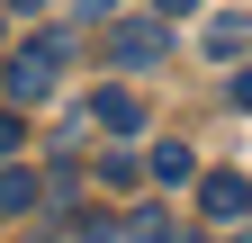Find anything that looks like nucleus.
I'll use <instances>...</instances> for the list:
<instances>
[{"label":"nucleus","mask_w":252,"mask_h":243,"mask_svg":"<svg viewBox=\"0 0 252 243\" xmlns=\"http://www.w3.org/2000/svg\"><path fill=\"white\" fill-rule=\"evenodd\" d=\"M72 72V36H63V27H45V36H27L18 54H9V108H36V99H54V81Z\"/></svg>","instance_id":"obj_1"},{"label":"nucleus","mask_w":252,"mask_h":243,"mask_svg":"<svg viewBox=\"0 0 252 243\" xmlns=\"http://www.w3.org/2000/svg\"><path fill=\"white\" fill-rule=\"evenodd\" d=\"M162 54H171V18H108V63L153 72Z\"/></svg>","instance_id":"obj_2"},{"label":"nucleus","mask_w":252,"mask_h":243,"mask_svg":"<svg viewBox=\"0 0 252 243\" xmlns=\"http://www.w3.org/2000/svg\"><path fill=\"white\" fill-rule=\"evenodd\" d=\"M198 216L243 225V216H252V180H243V171H198Z\"/></svg>","instance_id":"obj_3"},{"label":"nucleus","mask_w":252,"mask_h":243,"mask_svg":"<svg viewBox=\"0 0 252 243\" xmlns=\"http://www.w3.org/2000/svg\"><path fill=\"white\" fill-rule=\"evenodd\" d=\"M45 198H54V189H45L36 171H18V162H0V216H36Z\"/></svg>","instance_id":"obj_4"},{"label":"nucleus","mask_w":252,"mask_h":243,"mask_svg":"<svg viewBox=\"0 0 252 243\" xmlns=\"http://www.w3.org/2000/svg\"><path fill=\"white\" fill-rule=\"evenodd\" d=\"M198 45H207V54H216V63H234V54H243V45H252V18H243V9H216V18H207V27H198Z\"/></svg>","instance_id":"obj_5"},{"label":"nucleus","mask_w":252,"mask_h":243,"mask_svg":"<svg viewBox=\"0 0 252 243\" xmlns=\"http://www.w3.org/2000/svg\"><path fill=\"white\" fill-rule=\"evenodd\" d=\"M90 126L135 135V126H144V99H135V90H99V99H90Z\"/></svg>","instance_id":"obj_6"},{"label":"nucleus","mask_w":252,"mask_h":243,"mask_svg":"<svg viewBox=\"0 0 252 243\" xmlns=\"http://www.w3.org/2000/svg\"><path fill=\"white\" fill-rule=\"evenodd\" d=\"M144 171L162 180V189H180V180H198V153H189V144H153V153H144Z\"/></svg>","instance_id":"obj_7"},{"label":"nucleus","mask_w":252,"mask_h":243,"mask_svg":"<svg viewBox=\"0 0 252 243\" xmlns=\"http://www.w3.org/2000/svg\"><path fill=\"white\" fill-rule=\"evenodd\" d=\"M135 243H198V234L171 225V216H135Z\"/></svg>","instance_id":"obj_8"},{"label":"nucleus","mask_w":252,"mask_h":243,"mask_svg":"<svg viewBox=\"0 0 252 243\" xmlns=\"http://www.w3.org/2000/svg\"><path fill=\"white\" fill-rule=\"evenodd\" d=\"M18 144H27V126H18V108H0V162H18Z\"/></svg>","instance_id":"obj_9"},{"label":"nucleus","mask_w":252,"mask_h":243,"mask_svg":"<svg viewBox=\"0 0 252 243\" xmlns=\"http://www.w3.org/2000/svg\"><path fill=\"white\" fill-rule=\"evenodd\" d=\"M72 9H81L90 27H108V18H117V0H72Z\"/></svg>","instance_id":"obj_10"},{"label":"nucleus","mask_w":252,"mask_h":243,"mask_svg":"<svg viewBox=\"0 0 252 243\" xmlns=\"http://www.w3.org/2000/svg\"><path fill=\"white\" fill-rule=\"evenodd\" d=\"M0 9H9V18H45L54 0H0Z\"/></svg>","instance_id":"obj_11"},{"label":"nucleus","mask_w":252,"mask_h":243,"mask_svg":"<svg viewBox=\"0 0 252 243\" xmlns=\"http://www.w3.org/2000/svg\"><path fill=\"white\" fill-rule=\"evenodd\" d=\"M225 99H234V108H252V72H234V81H225Z\"/></svg>","instance_id":"obj_12"},{"label":"nucleus","mask_w":252,"mask_h":243,"mask_svg":"<svg viewBox=\"0 0 252 243\" xmlns=\"http://www.w3.org/2000/svg\"><path fill=\"white\" fill-rule=\"evenodd\" d=\"M189 9H198V0H153V18H189Z\"/></svg>","instance_id":"obj_13"},{"label":"nucleus","mask_w":252,"mask_h":243,"mask_svg":"<svg viewBox=\"0 0 252 243\" xmlns=\"http://www.w3.org/2000/svg\"><path fill=\"white\" fill-rule=\"evenodd\" d=\"M234 243H252V225H234Z\"/></svg>","instance_id":"obj_14"}]
</instances>
